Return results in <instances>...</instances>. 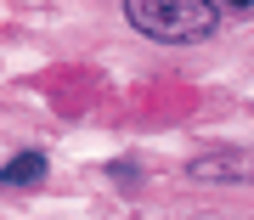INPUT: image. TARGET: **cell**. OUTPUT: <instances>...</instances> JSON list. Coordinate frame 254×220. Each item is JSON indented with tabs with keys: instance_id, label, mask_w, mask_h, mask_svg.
<instances>
[{
	"instance_id": "6da1fadb",
	"label": "cell",
	"mask_w": 254,
	"mask_h": 220,
	"mask_svg": "<svg viewBox=\"0 0 254 220\" xmlns=\"http://www.w3.org/2000/svg\"><path fill=\"white\" fill-rule=\"evenodd\" d=\"M130 28H141L147 40H164V46H198V40L215 34L220 11L215 0H125Z\"/></svg>"
},
{
	"instance_id": "7a4b0ae2",
	"label": "cell",
	"mask_w": 254,
	"mask_h": 220,
	"mask_svg": "<svg viewBox=\"0 0 254 220\" xmlns=\"http://www.w3.org/2000/svg\"><path fill=\"white\" fill-rule=\"evenodd\" d=\"M192 175H198V181H254V153H209V158H192Z\"/></svg>"
},
{
	"instance_id": "3957f363",
	"label": "cell",
	"mask_w": 254,
	"mask_h": 220,
	"mask_svg": "<svg viewBox=\"0 0 254 220\" xmlns=\"http://www.w3.org/2000/svg\"><path fill=\"white\" fill-rule=\"evenodd\" d=\"M46 181V153H17V158H6V169H0V186H40Z\"/></svg>"
},
{
	"instance_id": "277c9868",
	"label": "cell",
	"mask_w": 254,
	"mask_h": 220,
	"mask_svg": "<svg viewBox=\"0 0 254 220\" xmlns=\"http://www.w3.org/2000/svg\"><path fill=\"white\" fill-rule=\"evenodd\" d=\"M220 6H232V11H249V6H254V0H220Z\"/></svg>"
}]
</instances>
